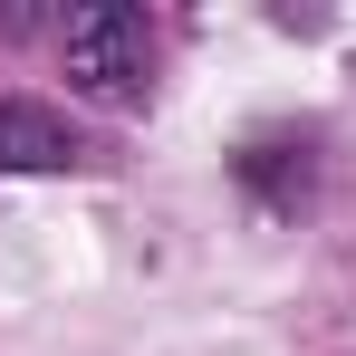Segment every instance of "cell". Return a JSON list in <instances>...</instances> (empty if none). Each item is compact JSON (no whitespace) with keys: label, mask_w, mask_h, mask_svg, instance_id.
I'll use <instances>...</instances> for the list:
<instances>
[{"label":"cell","mask_w":356,"mask_h":356,"mask_svg":"<svg viewBox=\"0 0 356 356\" xmlns=\"http://www.w3.org/2000/svg\"><path fill=\"white\" fill-rule=\"evenodd\" d=\"M67 164H87V135L39 97H0V174H67Z\"/></svg>","instance_id":"2"},{"label":"cell","mask_w":356,"mask_h":356,"mask_svg":"<svg viewBox=\"0 0 356 356\" xmlns=\"http://www.w3.org/2000/svg\"><path fill=\"white\" fill-rule=\"evenodd\" d=\"M241 183H250L270 212H289L298 193H308V145H289V135H260V145L241 154Z\"/></svg>","instance_id":"3"},{"label":"cell","mask_w":356,"mask_h":356,"mask_svg":"<svg viewBox=\"0 0 356 356\" xmlns=\"http://www.w3.org/2000/svg\"><path fill=\"white\" fill-rule=\"evenodd\" d=\"M58 58H67V77H77L87 97H116V106H125V97H145V77H154V19L125 10V0L67 10Z\"/></svg>","instance_id":"1"}]
</instances>
